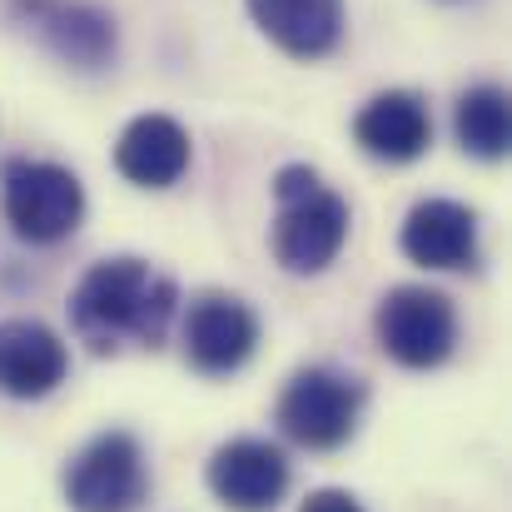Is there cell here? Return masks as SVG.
Wrapping results in <instances>:
<instances>
[{
	"label": "cell",
	"mask_w": 512,
	"mask_h": 512,
	"mask_svg": "<svg viewBox=\"0 0 512 512\" xmlns=\"http://www.w3.org/2000/svg\"><path fill=\"white\" fill-rule=\"evenodd\" d=\"M174 304H179V289H174L165 274H155L145 259H105L95 264L75 294H70V324L75 334L90 343L95 353H110L125 339L145 343V348H160L170 334Z\"/></svg>",
	"instance_id": "1"
},
{
	"label": "cell",
	"mask_w": 512,
	"mask_h": 512,
	"mask_svg": "<svg viewBox=\"0 0 512 512\" xmlns=\"http://www.w3.org/2000/svg\"><path fill=\"white\" fill-rule=\"evenodd\" d=\"M274 194H279L274 259L289 274H324L348 239V204L309 165L279 170Z\"/></svg>",
	"instance_id": "2"
},
{
	"label": "cell",
	"mask_w": 512,
	"mask_h": 512,
	"mask_svg": "<svg viewBox=\"0 0 512 512\" xmlns=\"http://www.w3.org/2000/svg\"><path fill=\"white\" fill-rule=\"evenodd\" d=\"M85 219V189L80 179L45 160H15L5 165V224L25 244H60Z\"/></svg>",
	"instance_id": "3"
},
{
	"label": "cell",
	"mask_w": 512,
	"mask_h": 512,
	"mask_svg": "<svg viewBox=\"0 0 512 512\" xmlns=\"http://www.w3.org/2000/svg\"><path fill=\"white\" fill-rule=\"evenodd\" d=\"M358 413H363V383L334 368L294 373L279 398V428L299 448H314V453L343 448L358 428Z\"/></svg>",
	"instance_id": "4"
},
{
	"label": "cell",
	"mask_w": 512,
	"mask_h": 512,
	"mask_svg": "<svg viewBox=\"0 0 512 512\" xmlns=\"http://www.w3.org/2000/svg\"><path fill=\"white\" fill-rule=\"evenodd\" d=\"M373 329H378V343H383V353L393 363L438 368L453 353V343H458V314H453L448 294L403 284V289L383 294V304L373 314Z\"/></svg>",
	"instance_id": "5"
},
{
	"label": "cell",
	"mask_w": 512,
	"mask_h": 512,
	"mask_svg": "<svg viewBox=\"0 0 512 512\" xmlns=\"http://www.w3.org/2000/svg\"><path fill=\"white\" fill-rule=\"evenodd\" d=\"M145 498V453L130 433L90 438L65 468V503L75 512H135Z\"/></svg>",
	"instance_id": "6"
},
{
	"label": "cell",
	"mask_w": 512,
	"mask_h": 512,
	"mask_svg": "<svg viewBox=\"0 0 512 512\" xmlns=\"http://www.w3.org/2000/svg\"><path fill=\"white\" fill-rule=\"evenodd\" d=\"M10 15L75 70H105L115 60V20L90 0H10Z\"/></svg>",
	"instance_id": "7"
},
{
	"label": "cell",
	"mask_w": 512,
	"mask_h": 512,
	"mask_svg": "<svg viewBox=\"0 0 512 512\" xmlns=\"http://www.w3.org/2000/svg\"><path fill=\"white\" fill-rule=\"evenodd\" d=\"M209 493L234 512H269L289 488V458L264 443V438H234L214 448L209 468Z\"/></svg>",
	"instance_id": "8"
},
{
	"label": "cell",
	"mask_w": 512,
	"mask_h": 512,
	"mask_svg": "<svg viewBox=\"0 0 512 512\" xmlns=\"http://www.w3.org/2000/svg\"><path fill=\"white\" fill-rule=\"evenodd\" d=\"M259 343V319L244 299H229V294H204L189 304V319H184V358L199 368V373H234L249 363Z\"/></svg>",
	"instance_id": "9"
},
{
	"label": "cell",
	"mask_w": 512,
	"mask_h": 512,
	"mask_svg": "<svg viewBox=\"0 0 512 512\" xmlns=\"http://www.w3.org/2000/svg\"><path fill=\"white\" fill-rule=\"evenodd\" d=\"M70 348L40 319H5L0 324V393L5 398H45L65 383Z\"/></svg>",
	"instance_id": "10"
},
{
	"label": "cell",
	"mask_w": 512,
	"mask_h": 512,
	"mask_svg": "<svg viewBox=\"0 0 512 512\" xmlns=\"http://www.w3.org/2000/svg\"><path fill=\"white\" fill-rule=\"evenodd\" d=\"M403 254L423 269L478 264V214L458 199H423L403 219Z\"/></svg>",
	"instance_id": "11"
},
{
	"label": "cell",
	"mask_w": 512,
	"mask_h": 512,
	"mask_svg": "<svg viewBox=\"0 0 512 512\" xmlns=\"http://www.w3.org/2000/svg\"><path fill=\"white\" fill-rule=\"evenodd\" d=\"M353 140L363 145V155L373 160H388V165H408L428 150L433 140V120H428V105L413 95V90H383L373 95L358 120H353Z\"/></svg>",
	"instance_id": "12"
},
{
	"label": "cell",
	"mask_w": 512,
	"mask_h": 512,
	"mask_svg": "<svg viewBox=\"0 0 512 512\" xmlns=\"http://www.w3.org/2000/svg\"><path fill=\"white\" fill-rule=\"evenodd\" d=\"M115 170L140 189H170L189 170V135L170 115H140L115 145Z\"/></svg>",
	"instance_id": "13"
},
{
	"label": "cell",
	"mask_w": 512,
	"mask_h": 512,
	"mask_svg": "<svg viewBox=\"0 0 512 512\" xmlns=\"http://www.w3.org/2000/svg\"><path fill=\"white\" fill-rule=\"evenodd\" d=\"M254 25L294 60H319L343 40V0H244Z\"/></svg>",
	"instance_id": "14"
},
{
	"label": "cell",
	"mask_w": 512,
	"mask_h": 512,
	"mask_svg": "<svg viewBox=\"0 0 512 512\" xmlns=\"http://www.w3.org/2000/svg\"><path fill=\"white\" fill-rule=\"evenodd\" d=\"M453 130H458V145L478 160H503L512 145V105L508 90L498 85H473L463 90L458 110H453Z\"/></svg>",
	"instance_id": "15"
},
{
	"label": "cell",
	"mask_w": 512,
	"mask_h": 512,
	"mask_svg": "<svg viewBox=\"0 0 512 512\" xmlns=\"http://www.w3.org/2000/svg\"><path fill=\"white\" fill-rule=\"evenodd\" d=\"M304 512H363V508H358V498H348L339 488H324V493H309Z\"/></svg>",
	"instance_id": "16"
}]
</instances>
